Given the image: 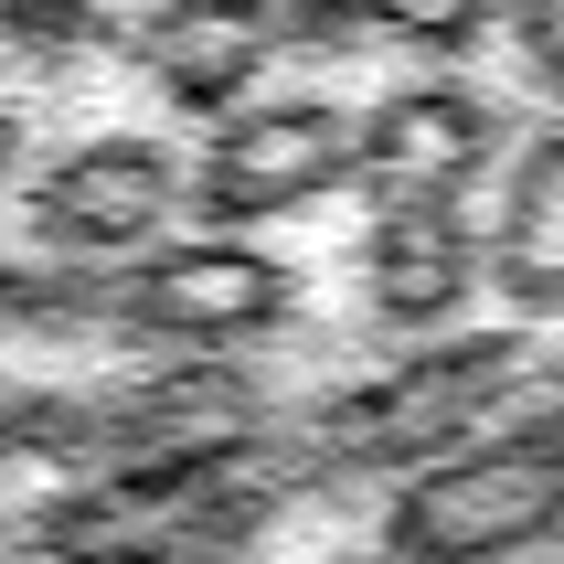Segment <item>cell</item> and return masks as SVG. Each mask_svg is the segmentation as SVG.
Wrapping results in <instances>:
<instances>
[{
    "label": "cell",
    "instance_id": "6da1fadb",
    "mask_svg": "<svg viewBox=\"0 0 564 564\" xmlns=\"http://www.w3.org/2000/svg\"><path fill=\"white\" fill-rule=\"evenodd\" d=\"M543 0H0V564H554Z\"/></svg>",
    "mask_w": 564,
    "mask_h": 564
}]
</instances>
